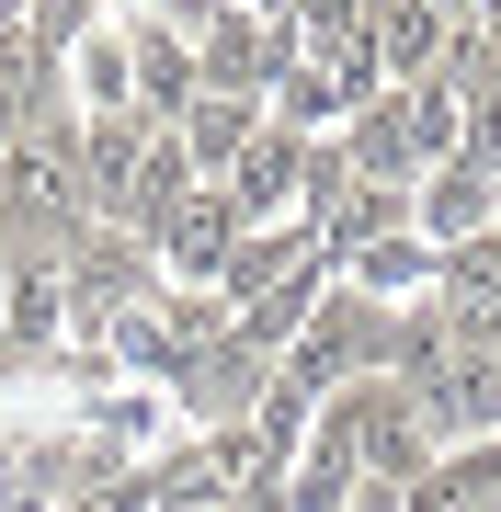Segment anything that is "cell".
I'll return each mask as SVG.
<instances>
[{
    "mask_svg": "<svg viewBox=\"0 0 501 512\" xmlns=\"http://www.w3.org/2000/svg\"><path fill=\"white\" fill-rule=\"evenodd\" d=\"M80 194H92V228L149 239L171 205L194 194V160H183L171 126H149V114H92V126H80Z\"/></svg>",
    "mask_w": 501,
    "mask_h": 512,
    "instance_id": "1",
    "label": "cell"
},
{
    "mask_svg": "<svg viewBox=\"0 0 501 512\" xmlns=\"http://www.w3.org/2000/svg\"><path fill=\"white\" fill-rule=\"evenodd\" d=\"M194 69H205V92H217V103H274V80L285 69H297V23H251V12H217V23H205V35H194Z\"/></svg>",
    "mask_w": 501,
    "mask_h": 512,
    "instance_id": "2",
    "label": "cell"
},
{
    "mask_svg": "<svg viewBox=\"0 0 501 512\" xmlns=\"http://www.w3.org/2000/svg\"><path fill=\"white\" fill-rule=\"evenodd\" d=\"M331 160L353 171V183H388V194H422L433 148H422V114H410V92H376V103H353V114H342V148H331Z\"/></svg>",
    "mask_w": 501,
    "mask_h": 512,
    "instance_id": "3",
    "label": "cell"
},
{
    "mask_svg": "<svg viewBox=\"0 0 501 512\" xmlns=\"http://www.w3.org/2000/svg\"><path fill=\"white\" fill-rule=\"evenodd\" d=\"M308 160L319 148L308 137H285V126H262L251 148H240V171H228V205H240V239H262V228H297V205H308Z\"/></svg>",
    "mask_w": 501,
    "mask_h": 512,
    "instance_id": "4",
    "label": "cell"
},
{
    "mask_svg": "<svg viewBox=\"0 0 501 512\" xmlns=\"http://www.w3.org/2000/svg\"><path fill=\"white\" fill-rule=\"evenodd\" d=\"M149 262H160V274H228V262H240V205H228L217 183H194L149 228Z\"/></svg>",
    "mask_w": 501,
    "mask_h": 512,
    "instance_id": "5",
    "label": "cell"
},
{
    "mask_svg": "<svg viewBox=\"0 0 501 512\" xmlns=\"http://www.w3.org/2000/svg\"><path fill=\"white\" fill-rule=\"evenodd\" d=\"M126 92L149 126H183V114L205 103V69H194V35H171V23H137L126 35Z\"/></svg>",
    "mask_w": 501,
    "mask_h": 512,
    "instance_id": "6",
    "label": "cell"
},
{
    "mask_svg": "<svg viewBox=\"0 0 501 512\" xmlns=\"http://www.w3.org/2000/svg\"><path fill=\"white\" fill-rule=\"evenodd\" d=\"M410 228H422L433 251H467V239L501 228V183H490V171H467V160H445L422 194H410Z\"/></svg>",
    "mask_w": 501,
    "mask_h": 512,
    "instance_id": "7",
    "label": "cell"
},
{
    "mask_svg": "<svg viewBox=\"0 0 501 512\" xmlns=\"http://www.w3.org/2000/svg\"><path fill=\"white\" fill-rule=\"evenodd\" d=\"M171 137H183L194 183H228V171H240V148L262 137V114H251V103H217V92H205V103H194V114H183Z\"/></svg>",
    "mask_w": 501,
    "mask_h": 512,
    "instance_id": "8",
    "label": "cell"
},
{
    "mask_svg": "<svg viewBox=\"0 0 501 512\" xmlns=\"http://www.w3.org/2000/svg\"><path fill=\"white\" fill-rule=\"evenodd\" d=\"M433 274H445V251H433L422 228H399V239H376V251H353V262H342V285H353V296H376V308H388V296H410V285H433Z\"/></svg>",
    "mask_w": 501,
    "mask_h": 512,
    "instance_id": "9",
    "label": "cell"
},
{
    "mask_svg": "<svg viewBox=\"0 0 501 512\" xmlns=\"http://www.w3.org/2000/svg\"><path fill=\"white\" fill-rule=\"evenodd\" d=\"M137 12H149V23H171V35H205V23L228 12V0H137Z\"/></svg>",
    "mask_w": 501,
    "mask_h": 512,
    "instance_id": "10",
    "label": "cell"
},
{
    "mask_svg": "<svg viewBox=\"0 0 501 512\" xmlns=\"http://www.w3.org/2000/svg\"><path fill=\"white\" fill-rule=\"evenodd\" d=\"M228 12H251V23H297V0H228Z\"/></svg>",
    "mask_w": 501,
    "mask_h": 512,
    "instance_id": "11",
    "label": "cell"
}]
</instances>
